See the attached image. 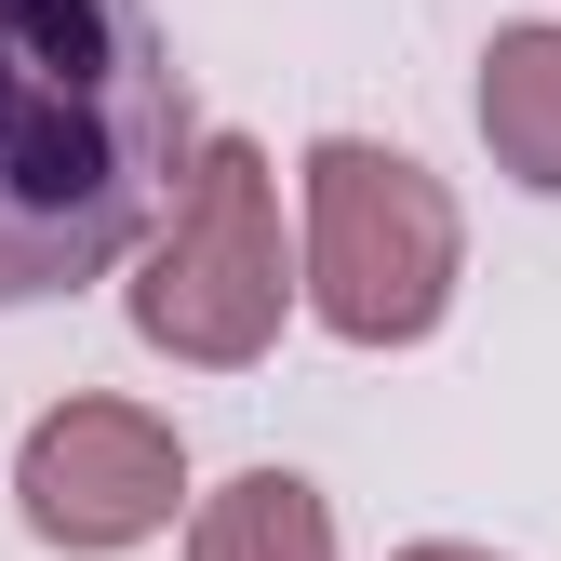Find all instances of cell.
Instances as JSON below:
<instances>
[{
	"label": "cell",
	"mask_w": 561,
	"mask_h": 561,
	"mask_svg": "<svg viewBox=\"0 0 561 561\" xmlns=\"http://www.w3.org/2000/svg\"><path fill=\"white\" fill-rule=\"evenodd\" d=\"M280 174L254 134H215L174 201V228L148 241V280H134V334L161 347V362H267V334H280Z\"/></svg>",
	"instance_id": "3"
},
{
	"label": "cell",
	"mask_w": 561,
	"mask_h": 561,
	"mask_svg": "<svg viewBox=\"0 0 561 561\" xmlns=\"http://www.w3.org/2000/svg\"><path fill=\"white\" fill-rule=\"evenodd\" d=\"M481 148L561 201V27H495V54H481Z\"/></svg>",
	"instance_id": "5"
},
{
	"label": "cell",
	"mask_w": 561,
	"mask_h": 561,
	"mask_svg": "<svg viewBox=\"0 0 561 561\" xmlns=\"http://www.w3.org/2000/svg\"><path fill=\"white\" fill-rule=\"evenodd\" d=\"M401 561H495V548H455V535H428V548H401Z\"/></svg>",
	"instance_id": "7"
},
{
	"label": "cell",
	"mask_w": 561,
	"mask_h": 561,
	"mask_svg": "<svg viewBox=\"0 0 561 561\" xmlns=\"http://www.w3.org/2000/svg\"><path fill=\"white\" fill-rule=\"evenodd\" d=\"M187 495V455L148 401H54L14 455V508L41 548H134Z\"/></svg>",
	"instance_id": "4"
},
{
	"label": "cell",
	"mask_w": 561,
	"mask_h": 561,
	"mask_svg": "<svg viewBox=\"0 0 561 561\" xmlns=\"http://www.w3.org/2000/svg\"><path fill=\"white\" fill-rule=\"evenodd\" d=\"M201 148L148 0H0V308L81 295L174 228Z\"/></svg>",
	"instance_id": "1"
},
{
	"label": "cell",
	"mask_w": 561,
	"mask_h": 561,
	"mask_svg": "<svg viewBox=\"0 0 561 561\" xmlns=\"http://www.w3.org/2000/svg\"><path fill=\"white\" fill-rule=\"evenodd\" d=\"M455 187L428 161L375 148V134H321L308 148V308L347 347H414L455 308Z\"/></svg>",
	"instance_id": "2"
},
{
	"label": "cell",
	"mask_w": 561,
	"mask_h": 561,
	"mask_svg": "<svg viewBox=\"0 0 561 561\" xmlns=\"http://www.w3.org/2000/svg\"><path fill=\"white\" fill-rule=\"evenodd\" d=\"M187 561H334V508L308 495L295 468H241L215 508H201Z\"/></svg>",
	"instance_id": "6"
}]
</instances>
